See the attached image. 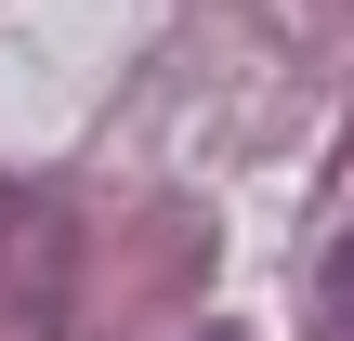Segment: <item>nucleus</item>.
<instances>
[{"instance_id":"f257e3e1","label":"nucleus","mask_w":354,"mask_h":341,"mask_svg":"<svg viewBox=\"0 0 354 341\" xmlns=\"http://www.w3.org/2000/svg\"><path fill=\"white\" fill-rule=\"evenodd\" d=\"M328 329L354 341V237H342V263H328Z\"/></svg>"}]
</instances>
